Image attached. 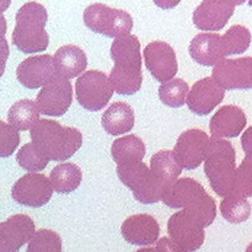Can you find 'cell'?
Segmentation results:
<instances>
[{
    "label": "cell",
    "instance_id": "6da1fadb",
    "mask_svg": "<svg viewBox=\"0 0 252 252\" xmlns=\"http://www.w3.org/2000/svg\"><path fill=\"white\" fill-rule=\"evenodd\" d=\"M111 58L115 66L110 74L113 90L118 95H134L142 88V56L140 42L134 34L115 38L111 46Z\"/></svg>",
    "mask_w": 252,
    "mask_h": 252
},
{
    "label": "cell",
    "instance_id": "d4e9b609",
    "mask_svg": "<svg viewBox=\"0 0 252 252\" xmlns=\"http://www.w3.org/2000/svg\"><path fill=\"white\" fill-rule=\"evenodd\" d=\"M145 152L147 150H145L144 142L134 134L117 138L112 143V148H111L112 159L117 164V166L128 164V162L143 161Z\"/></svg>",
    "mask_w": 252,
    "mask_h": 252
},
{
    "label": "cell",
    "instance_id": "2e32d148",
    "mask_svg": "<svg viewBox=\"0 0 252 252\" xmlns=\"http://www.w3.org/2000/svg\"><path fill=\"white\" fill-rule=\"evenodd\" d=\"M33 220L26 214H15L0 223V252H19L36 233Z\"/></svg>",
    "mask_w": 252,
    "mask_h": 252
},
{
    "label": "cell",
    "instance_id": "7a4b0ae2",
    "mask_svg": "<svg viewBox=\"0 0 252 252\" xmlns=\"http://www.w3.org/2000/svg\"><path fill=\"white\" fill-rule=\"evenodd\" d=\"M30 134L34 147L53 161H65L83 144L80 130L64 127L53 120H39Z\"/></svg>",
    "mask_w": 252,
    "mask_h": 252
},
{
    "label": "cell",
    "instance_id": "9a60e30c",
    "mask_svg": "<svg viewBox=\"0 0 252 252\" xmlns=\"http://www.w3.org/2000/svg\"><path fill=\"white\" fill-rule=\"evenodd\" d=\"M144 61L150 74L162 84L172 80L179 71L176 53L166 42H150L144 48Z\"/></svg>",
    "mask_w": 252,
    "mask_h": 252
},
{
    "label": "cell",
    "instance_id": "60d3db41",
    "mask_svg": "<svg viewBox=\"0 0 252 252\" xmlns=\"http://www.w3.org/2000/svg\"><path fill=\"white\" fill-rule=\"evenodd\" d=\"M10 4H11V0H0V12H4L9 9Z\"/></svg>",
    "mask_w": 252,
    "mask_h": 252
},
{
    "label": "cell",
    "instance_id": "7c38bea8",
    "mask_svg": "<svg viewBox=\"0 0 252 252\" xmlns=\"http://www.w3.org/2000/svg\"><path fill=\"white\" fill-rule=\"evenodd\" d=\"M212 78L224 90L252 89V57L223 59L213 68Z\"/></svg>",
    "mask_w": 252,
    "mask_h": 252
},
{
    "label": "cell",
    "instance_id": "83f0119b",
    "mask_svg": "<svg viewBox=\"0 0 252 252\" xmlns=\"http://www.w3.org/2000/svg\"><path fill=\"white\" fill-rule=\"evenodd\" d=\"M221 43L225 57L245 53L251 44L250 30L243 25H234L221 36Z\"/></svg>",
    "mask_w": 252,
    "mask_h": 252
},
{
    "label": "cell",
    "instance_id": "f1b7e54d",
    "mask_svg": "<svg viewBox=\"0 0 252 252\" xmlns=\"http://www.w3.org/2000/svg\"><path fill=\"white\" fill-rule=\"evenodd\" d=\"M220 212L226 221L240 224L250 218L251 206L246 198L235 194H229L221 201Z\"/></svg>",
    "mask_w": 252,
    "mask_h": 252
},
{
    "label": "cell",
    "instance_id": "cb8c5ba5",
    "mask_svg": "<svg viewBox=\"0 0 252 252\" xmlns=\"http://www.w3.org/2000/svg\"><path fill=\"white\" fill-rule=\"evenodd\" d=\"M150 171L166 191L177 181L182 167L177 162L172 150H160L150 160Z\"/></svg>",
    "mask_w": 252,
    "mask_h": 252
},
{
    "label": "cell",
    "instance_id": "1f68e13d",
    "mask_svg": "<svg viewBox=\"0 0 252 252\" xmlns=\"http://www.w3.org/2000/svg\"><path fill=\"white\" fill-rule=\"evenodd\" d=\"M26 252H62V239L56 231L41 229L30 240Z\"/></svg>",
    "mask_w": 252,
    "mask_h": 252
},
{
    "label": "cell",
    "instance_id": "52a82bcc",
    "mask_svg": "<svg viewBox=\"0 0 252 252\" xmlns=\"http://www.w3.org/2000/svg\"><path fill=\"white\" fill-rule=\"evenodd\" d=\"M84 24L96 33L110 38L129 34L133 29V19L127 11L113 9L105 4H93L84 11Z\"/></svg>",
    "mask_w": 252,
    "mask_h": 252
},
{
    "label": "cell",
    "instance_id": "8992f818",
    "mask_svg": "<svg viewBox=\"0 0 252 252\" xmlns=\"http://www.w3.org/2000/svg\"><path fill=\"white\" fill-rule=\"evenodd\" d=\"M117 175L122 184L133 192V196L143 204H154L161 201L165 189L153 176L143 161L128 162L117 166Z\"/></svg>",
    "mask_w": 252,
    "mask_h": 252
},
{
    "label": "cell",
    "instance_id": "5bb4252c",
    "mask_svg": "<svg viewBox=\"0 0 252 252\" xmlns=\"http://www.w3.org/2000/svg\"><path fill=\"white\" fill-rule=\"evenodd\" d=\"M58 75L54 58L49 54L26 58L19 64L16 69L19 83L31 90L48 85Z\"/></svg>",
    "mask_w": 252,
    "mask_h": 252
},
{
    "label": "cell",
    "instance_id": "484cf974",
    "mask_svg": "<svg viewBox=\"0 0 252 252\" xmlns=\"http://www.w3.org/2000/svg\"><path fill=\"white\" fill-rule=\"evenodd\" d=\"M7 121L17 130H31L39 121L37 102L29 98L15 102L7 112Z\"/></svg>",
    "mask_w": 252,
    "mask_h": 252
},
{
    "label": "cell",
    "instance_id": "5b68a950",
    "mask_svg": "<svg viewBox=\"0 0 252 252\" xmlns=\"http://www.w3.org/2000/svg\"><path fill=\"white\" fill-rule=\"evenodd\" d=\"M236 172V153L225 139H211L208 155L204 160V174L212 189L225 198L231 193Z\"/></svg>",
    "mask_w": 252,
    "mask_h": 252
},
{
    "label": "cell",
    "instance_id": "8d00e7d4",
    "mask_svg": "<svg viewBox=\"0 0 252 252\" xmlns=\"http://www.w3.org/2000/svg\"><path fill=\"white\" fill-rule=\"evenodd\" d=\"M241 145H243L246 157L252 155V126L244 132L243 137H241Z\"/></svg>",
    "mask_w": 252,
    "mask_h": 252
},
{
    "label": "cell",
    "instance_id": "ab89813d",
    "mask_svg": "<svg viewBox=\"0 0 252 252\" xmlns=\"http://www.w3.org/2000/svg\"><path fill=\"white\" fill-rule=\"evenodd\" d=\"M218 1H221L224 2V4H228L230 5V6H239V5H243L245 4L246 0H218Z\"/></svg>",
    "mask_w": 252,
    "mask_h": 252
},
{
    "label": "cell",
    "instance_id": "ba28073f",
    "mask_svg": "<svg viewBox=\"0 0 252 252\" xmlns=\"http://www.w3.org/2000/svg\"><path fill=\"white\" fill-rule=\"evenodd\" d=\"M110 78L98 70H88L75 83L76 100L79 105L91 112H97L107 106L113 95Z\"/></svg>",
    "mask_w": 252,
    "mask_h": 252
},
{
    "label": "cell",
    "instance_id": "4fadbf2b",
    "mask_svg": "<svg viewBox=\"0 0 252 252\" xmlns=\"http://www.w3.org/2000/svg\"><path fill=\"white\" fill-rule=\"evenodd\" d=\"M39 112L48 117H61L68 112L73 102V88L69 79L58 75L52 83L43 86L37 95Z\"/></svg>",
    "mask_w": 252,
    "mask_h": 252
},
{
    "label": "cell",
    "instance_id": "f35d334b",
    "mask_svg": "<svg viewBox=\"0 0 252 252\" xmlns=\"http://www.w3.org/2000/svg\"><path fill=\"white\" fill-rule=\"evenodd\" d=\"M6 29H7L6 20H5L4 15L0 12V36H5V33H6Z\"/></svg>",
    "mask_w": 252,
    "mask_h": 252
},
{
    "label": "cell",
    "instance_id": "603a6c76",
    "mask_svg": "<svg viewBox=\"0 0 252 252\" xmlns=\"http://www.w3.org/2000/svg\"><path fill=\"white\" fill-rule=\"evenodd\" d=\"M53 58L57 71L65 79L76 78L88 66V57L85 52L74 44L61 47Z\"/></svg>",
    "mask_w": 252,
    "mask_h": 252
},
{
    "label": "cell",
    "instance_id": "836d02e7",
    "mask_svg": "<svg viewBox=\"0 0 252 252\" xmlns=\"http://www.w3.org/2000/svg\"><path fill=\"white\" fill-rule=\"evenodd\" d=\"M20 144V133L11 125L0 121V158L11 157Z\"/></svg>",
    "mask_w": 252,
    "mask_h": 252
},
{
    "label": "cell",
    "instance_id": "d590c367",
    "mask_svg": "<svg viewBox=\"0 0 252 252\" xmlns=\"http://www.w3.org/2000/svg\"><path fill=\"white\" fill-rule=\"evenodd\" d=\"M9 44H7L5 36H0V78L2 76L6 66V61L9 58Z\"/></svg>",
    "mask_w": 252,
    "mask_h": 252
},
{
    "label": "cell",
    "instance_id": "f546056e",
    "mask_svg": "<svg viewBox=\"0 0 252 252\" xmlns=\"http://www.w3.org/2000/svg\"><path fill=\"white\" fill-rule=\"evenodd\" d=\"M189 85L182 79H172L160 85L159 97L164 105L171 108H180L186 103Z\"/></svg>",
    "mask_w": 252,
    "mask_h": 252
},
{
    "label": "cell",
    "instance_id": "ac0fdd59",
    "mask_svg": "<svg viewBox=\"0 0 252 252\" xmlns=\"http://www.w3.org/2000/svg\"><path fill=\"white\" fill-rule=\"evenodd\" d=\"M121 233L130 245L149 246L159 239L160 225L157 219L149 214H135L123 221Z\"/></svg>",
    "mask_w": 252,
    "mask_h": 252
},
{
    "label": "cell",
    "instance_id": "30bf717a",
    "mask_svg": "<svg viewBox=\"0 0 252 252\" xmlns=\"http://www.w3.org/2000/svg\"><path fill=\"white\" fill-rule=\"evenodd\" d=\"M53 186L51 180L42 174H27L17 180L11 189V197L16 203L31 208L43 207L51 201Z\"/></svg>",
    "mask_w": 252,
    "mask_h": 252
},
{
    "label": "cell",
    "instance_id": "277c9868",
    "mask_svg": "<svg viewBox=\"0 0 252 252\" xmlns=\"http://www.w3.org/2000/svg\"><path fill=\"white\" fill-rule=\"evenodd\" d=\"M161 201L170 208H184L191 212L201 219L206 228L212 225L217 217L214 199L199 182L189 177L177 180L165 191Z\"/></svg>",
    "mask_w": 252,
    "mask_h": 252
},
{
    "label": "cell",
    "instance_id": "4316f807",
    "mask_svg": "<svg viewBox=\"0 0 252 252\" xmlns=\"http://www.w3.org/2000/svg\"><path fill=\"white\" fill-rule=\"evenodd\" d=\"M51 184L57 193H70L81 184L83 172L73 162H63L51 171Z\"/></svg>",
    "mask_w": 252,
    "mask_h": 252
},
{
    "label": "cell",
    "instance_id": "44dd1931",
    "mask_svg": "<svg viewBox=\"0 0 252 252\" xmlns=\"http://www.w3.org/2000/svg\"><path fill=\"white\" fill-rule=\"evenodd\" d=\"M189 54L201 65L216 66L225 58L221 36L218 33L197 34L189 44Z\"/></svg>",
    "mask_w": 252,
    "mask_h": 252
},
{
    "label": "cell",
    "instance_id": "d6a6232c",
    "mask_svg": "<svg viewBox=\"0 0 252 252\" xmlns=\"http://www.w3.org/2000/svg\"><path fill=\"white\" fill-rule=\"evenodd\" d=\"M230 194L246 199L252 197V155H248L236 169Z\"/></svg>",
    "mask_w": 252,
    "mask_h": 252
},
{
    "label": "cell",
    "instance_id": "3957f363",
    "mask_svg": "<svg viewBox=\"0 0 252 252\" xmlns=\"http://www.w3.org/2000/svg\"><path fill=\"white\" fill-rule=\"evenodd\" d=\"M16 25L12 31V43L22 53L31 54L48 48L49 36L46 31L48 12L36 1L22 5L16 12Z\"/></svg>",
    "mask_w": 252,
    "mask_h": 252
},
{
    "label": "cell",
    "instance_id": "b9f144b4",
    "mask_svg": "<svg viewBox=\"0 0 252 252\" xmlns=\"http://www.w3.org/2000/svg\"><path fill=\"white\" fill-rule=\"evenodd\" d=\"M245 252H252V243L248 246V248H246V251Z\"/></svg>",
    "mask_w": 252,
    "mask_h": 252
},
{
    "label": "cell",
    "instance_id": "d6986e66",
    "mask_svg": "<svg viewBox=\"0 0 252 252\" xmlns=\"http://www.w3.org/2000/svg\"><path fill=\"white\" fill-rule=\"evenodd\" d=\"M248 118L240 107L226 105L219 108L209 122V129L213 139L236 138L245 129Z\"/></svg>",
    "mask_w": 252,
    "mask_h": 252
},
{
    "label": "cell",
    "instance_id": "9c48e42d",
    "mask_svg": "<svg viewBox=\"0 0 252 252\" xmlns=\"http://www.w3.org/2000/svg\"><path fill=\"white\" fill-rule=\"evenodd\" d=\"M201 219L191 212L184 211L172 214L167 223L170 238L186 252H194L203 245L206 233Z\"/></svg>",
    "mask_w": 252,
    "mask_h": 252
},
{
    "label": "cell",
    "instance_id": "4dcf8cb0",
    "mask_svg": "<svg viewBox=\"0 0 252 252\" xmlns=\"http://www.w3.org/2000/svg\"><path fill=\"white\" fill-rule=\"evenodd\" d=\"M16 161L20 166L29 172H38L46 169L51 160L44 157L38 149L33 145V143H27L16 155Z\"/></svg>",
    "mask_w": 252,
    "mask_h": 252
},
{
    "label": "cell",
    "instance_id": "ffe728a7",
    "mask_svg": "<svg viewBox=\"0 0 252 252\" xmlns=\"http://www.w3.org/2000/svg\"><path fill=\"white\" fill-rule=\"evenodd\" d=\"M234 11L235 7L218 0H202L193 12V24L201 31H220Z\"/></svg>",
    "mask_w": 252,
    "mask_h": 252
},
{
    "label": "cell",
    "instance_id": "8fae6325",
    "mask_svg": "<svg viewBox=\"0 0 252 252\" xmlns=\"http://www.w3.org/2000/svg\"><path fill=\"white\" fill-rule=\"evenodd\" d=\"M211 139L202 129H189L182 133L175 145L174 154L182 169L194 170L207 159Z\"/></svg>",
    "mask_w": 252,
    "mask_h": 252
},
{
    "label": "cell",
    "instance_id": "e0dca14e",
    "mask_svg": "<svg viewBox=\"0 0 252 252\" xmlns=\"http://www.w3.org/2000/svg\"><path fill=\"white\" fill-rule=\"evenodd\" d=\"M225 90L212 76L193 84L189 96L187 106L197 116H207L223 101Z\"/></svg>",
    "mask_w": 252,
    "mask_h": 252
},
{
    "label": "cell",
    "instance_id": "74e56055",
    "mask_svg": "<svg viewBox=\"0 0 252 252\" xmlns=\"http://www.w3.org/2000/svg\"><path fill=\"white\" fill-rule=\"evenodd\" d=\"M154 4L157 5L158 7L162 10H169V9H174L176 7L177 5L181 2V0H153Z\"/></svg>",
    "mask_w": 252,
    "mask_h": 252
},
{
    "label": "cell",
    "instance_id": "e575fe53",
    "mask_svg": "<svg viewBox=\"0 0 252 252\" xmlns=\"http://www.w3.org/2000/svg\"><path fill=\"white\" fill-rule=\"evenodd\" d=\"M135 252H186L182 248H180L172 239L161 238L157 243L155 248H144Z\"/></svg>",
    "mask_w": 252,
    "mask_h": 252
},
{
    "label": "cell",
    "instance_id": "7402d4cb",
    "mask_svg": "<svg viewBox=\"0 0 252 252\" xmlns=\"http://www.w3.org/2000/svg\"><path fill=\"white\" fill-rule=\"evenodd\" d=\"M134 111L128 103L115 102L103 112L101 125L111 135H122L130 132L134 127Z\"/></svg>",
    "mask_w": 252,
    "mask_h": 252
}]
</instances>
